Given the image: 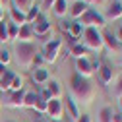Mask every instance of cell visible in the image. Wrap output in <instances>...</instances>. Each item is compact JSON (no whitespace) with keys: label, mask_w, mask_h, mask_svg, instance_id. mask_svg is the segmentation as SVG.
<instances>
[{"label":"cell","mask_w":122,"mask_h":122,"mask_svg":"<svg viewBox=\"0 0 122 122\" xmlns=\"http://www.w3.org/2000/svg\"><path fill=\"white\" fill-rule=\"evenodd\" d=\"M112 109L111 107H103L99 111V122H112Z\"/></svg>","instance_id":"25"},{"label":"cell","mask_w":122,"mask_h":122,"mask_svg":"<svg viewBox=\"0 0 122 122\" xmlns=\"http://www.w3.org/2000/svg\"><path fill=\"white\" fill-rule=\"evenodd\" d=\"M10 21L12 23H16L18 27H21V25H25V12H21L20 8H16V6H10Z\"/></svg>","instance_id":"17"},{"label":"cell","mask_w":122,"mask_h":122,"mask_svg":"<svg viewBox=\"0 0 122 122\" xmlns=\"http://www.w3.org/2000/svg\"><path fill=\"white\" fill-rule=\"evenodd\" d=\"M41 14H43V10H41V4H33L31 8H29L27 10V14H25V23H29V25H31L39 16H41Z\"/></svg>","instance_id":"21"},{"label":"cell","mask_w":122,"mask_h":122,"mask_svg":"<svg viewBox=\"0 0 122 122\" xmlns=\"http://www.w3.org/2000/svg\"><path fill=\"white\" fill-rule=\"evenodd\" d=\"M70 54H72L74 58H87V56H89V49L85 47L83 43H76V45L70 47Z\"/></svg>","instance_id":"20"},{"label":"cell","mask_w":122,"mask_h":122,"mask_svg":"<svg viewBox=\"0 0 122 122\" xmlns=\"http://www.w3.org/2000/svg\"><path fill=\"white\" fill-rule=\"evenodd\" d=\"M114 91H116V95H118V97H122V76H120L118 81H116V89H114Z\"/></svg>","instance_id":"33"},{"label":"cell","mask_w":122,"mask_h":122,"mask_svg":"<svg viewBox=\"0 0 122 122\" xmlns=\"http://www.w3.org/2000/svg\"><path fill=\"white\" fill-rule=\"evenodd\" d=\"M31 39H35L31 25H29V23L21 25V27H20V33H18V41H20V43H31Z\"/></svg>","instance_id":"19"},{"label":"cell","mask_w":122,"mask_h":122,"mask_svg":"<svg viewBox=\"0 0 122 122\" xmlns=\"http://www.w3.org/2000/svg\"><path fill=\"white\" fill-rule=\"evenodd\" d=\"M18 33H20V27H18L16 23H12V21H8V37H10V41H14V39H18Z\"/></svg>","instance_id":"27"},{"label":"cell","mask_w":122,"mask_h":122,"mask_svg":"<svg viewBox=\"0 0 122 122\" xmlns=\"http://www.w3.org/2000/svg\"><path fill=\"white\" fill-rule=\"evenodd\" d=\"M23 97H25V89L10 91V97L4 101V105L6 107H12V109H20V107H23Z\"/></svg>","instance_id":"13"},{"label":"cell","mask_w":122,"mask_h":122,"mask_svg":"<svg viewBox=\"0 0 122 122\" xmlns=\"http://www.w3.org/2000/svg\"><path fill=\"white\" fill-rule=\"evenodd\" d=\"M116 39H118V43L122 45V25L118 27V33H116Z\"/></svg>","instance_id":"38"},{"label":"cell","mask_w":122,"mask_h":122,"mask_svg":"<svg viewBox=\"0 0 122 122\" xmlns=\"http://www.w3.org/2000/svg\"><path fill=\"white\" fill-rule=\"evenodd\" d=\"M14 74L12 70H6V74L2 76V78H0V91H2V93H10L12 91V80H14Z\"/></svg>","instance_id":"18"},{"label":"cell","mask_w":122,"mask_h":122,"mask_svg":"<svg viewBox=\"0 0 122 122\" xmlns=\"http://www.w3.org/2000/svg\"><path fill=\"white\" fill-rule=\"evenodd\" d=\"M52 12H54V16L64 18L68 14V2H66V0H56V2L52 4Z\"/></svg>","instance_id":"22"},{"label":"cell","mask_w":122,"mask_h":122,"mask_svg":"<svg viewBox=\"0 0 122 122\" xmlns=\"http://www.w3.org/2000/svg\"><path fill=\"white\" fill-rule=\"evenodd\" d=\"M6 70H8V68H6V66H4L2 62H0V78H2V76L6 74Z\"/></svg>","instance_id":"39"},{"label":"cell","mask_w":122,"mask_h":122,"mask_svg":"<svg viewBox=\"0 0 122 122\" xmlns=\"http://www.w3.org/2000/svg\"><path fill=\"white\" fill-rule=\"evenodd\" d=\"M120 64H122V58H120Z\"/></svg>","instance_id":"46"},{"label":"cell","mask_w":122,"mask_h":122,"mask_svg":"<svg viewBox=\"0 0 122 122\" xmlns=\"http://www.w3.org/2000/svg\"><path fill=\"white\" fill-rule=\"evenodd\" d=\"M118 105H120V112H122V97L118 99Z\"/></svg>","instance_id":"42"},{"label":"cell","mask_w":122,"mask_h":122,"mask_svg":"<svg viewBox=\"0 0 122 122\" xmlns=\"http://www.w3.org/2000/svg\"><path fill=\"white\" fill-rule=\"evenodd\" d=\"M0 21H4V10H2V6H0Z\"/></svg>","instance_id":"41"},{"label":"cell","mask_w":122,"mask_h":122,"mask_svg":"<svg viewBox=\"0 0 122 122\" xmlns=\"http://www.w3.org/2000/svg\"><path fill=\"white\" fill-rule=\"evenodd\" d=\"M49 80H51V74H49V70H47V68L37 66V68H33V70H31V81H33L35 85H47V83H49Z\"/></svg>","instance_id":"10"},{"label":"cell","mask_w":122,"mask_h":122,"mask_svg":"<svg viewBox=\"0 0 122 122\" xmlns=\"http://www.w3.org/2000/svg\"><path fill=\"white\" fill-rule=\"evenodd\" d=\"M76 74L81 76V78H91L95 72L91 68V60L89 58H76Z\"/></svg>","instance_id":"9"},{"label":"cell","mask_w":122,"mask_h":122,"mask_svg":"<svg viewBox=\"0 0 122 122\" xmlns=\"http://www.w3.org/2000/svg\"><path fill=\"white\" fill-rule=\"evenodd\" d=\"M76 122H91V116L89 114H80V118L76 120Z\"/></svg>","instance_id":"36"},{"label":"cell","mask_w":122,"mask_h":122,"mask_svg":"<svg viewBox=\"0 0 122 122\" xmlns=\"http://www.w3.org/2000/svg\"><path fill=\"white\" fill-rule=\"evenodd\" d=\"M78 21H80L83 27H95V29H101V27L107 25L105 16H103V14H99L95 8H87V12L83 14Z\"/></svg>","instance_id":"5"},{"label":"cell","mask_w":122,"mask_h":122,"mask_svg":"<svg viewBox=\"0 0 122 122\" xmlns=\"http://www.w3.org/2000/svg\"><path fill=\"white\" fill-rule=\"evenodd\" d=\"M112 122H122V112H114L112 114Z\"/></svg>","instance_id":"37"},{"label":"cell","mask_w":122,"mask_h":122,"mask_svg":"<svg viewBox=\"0 0 122 122\" xmlns=\"http://www.w3.org/2000/svg\"><path fill=\"white\" fill-rule=\"evenodd\" d=\"M20 89H23V78L16 74L12 80V91H20Z\"/></svg>","instance_id":"29"},{"label":"cell","mask_w":122,"mask_h":122,"mask_svg":"<svg viewBox=\"0 0 122 122\" xmlns=\"http://www.w3.org/2000/svg\"><path fill=\"white\" fill-rule=\"evenodd\" d=\"M14 52H16V62L18 66H21L23 70H31L33 62H35V56H37V47L33 43H16L14 47Z\"/></svg>","instance_id":"2"},{"label":"cell","mask_w":122,"mask_h":122,"mask_svg":"<svg viewBox=\"0 0 122 122\" xmlns=\"http://www.w3.org/2000/svg\"><path fill=\"white\" fill-rule=\"evenodd\" d=\"M37 101H39V93H35V91H25L23 107H27V109H35V107H37Z\"/></svg>","instance_id":"23"},{"label":"cell","mask_w":122,"mask_h":122,"mask_svg":"<svg viewBox=\"0 0 122 122\" xmlns=\"http://www.w3.org/2000/svg\"><path fill=\"white\" fill-rule=\"evenodd\" d=\"M12 4L16 6V8H20L21 12L27 14V10L31 8V0H12Z\"/></svg>","instance_id":"26"},{"label":"cell","mask_w":122,"mask_h":122,"mask_svg":"<svg viewBox=\"0 0 122 122\" xmlns=\"http://www.w3.org/2000/svg\"><path fill=\"white\" fill-rule=\"evenodd\" d=\"M54 2H56V0H43V2H41V10H51Z\"/></svg>","instance_id":"32"},{"label":"cell","mask_w":122,"mask_h":122,"mask_svg":"<svg viewBox=\"0 0 122 122\" xmlns=\"http://www.w3.org/2000/svg\"><path fill=\"white\" fill-rule=\"evenodd\" d=\"M8 4L12 6V0H0V6H8Z\"/></svg>","instance_id":"40"},{"label":"cell","mask_w":122,"mask_h":122,"mask_svg":"<svg viewBox=\"0 0 122 122\" xmlns=\"http://www.w3.org/2000/svg\"><path fill=\"white\" fill-rule=\"evenodd\" d=\"M6 41H10V37H8V23L0 21V43H6Z\"/></svg>","instance_id":"28"},{"label":"cell","mask_w":122,"mask_h":122,"mask_svg":"<svg viewBox=\"0 0 122 122\" xmlns=\"http://www.w3.org/2000/svg\"><path fill=\"white\" fill-rule=\"evenodd\" d=\"M114 78V70L109 66V64H101V68L97 70V80L101 85H109Z\"/></svg>","instance_id":"14"},{"label":"cell","mask_w":122,"mask_h":122,"mask_svg":"<svg viewBox=\"0 0 122 122\" xmlns=\"http://www.w3.org/2000/svg\"><path fill=\"white\" fill-rule=\"evenodd\" d=\"M47 105H49V101H45L41 95H39V101H37V107H35V109L33 111H37L39 114H45V112H47Z\"/></svg>","instance_id":"30"},{"label":"cell","mask_w":122,"mask_h":122,"mask_svg":"<svg viewBox=\"0 0 122 122\" xmlns=\"http://www.w3.org/2000/svg\"><path fill=\"white\" fill-rule=\"evenodd\" d=\"M101 35H103V45H105L111 52H116V51L120 49V43H118V39H116V35H114L112 31H103Z\"/></svg>","instance_id":"16"},{"label":"cell","mask_w":122,"mask_h":122,"mask_svg":"<svg viewBox=\"0 0 122 122\" xmlns=\"http://www.w3.org/2000/svg\"><path fill=\"white\" fill-rule=\"evenodd\" d=\"M120 2H122V0H120Z\"/></svg>","instance_id":"47"},{"label":"cell","mask_w":122,"mask_h":122,"mask_svg":"<svg viewBox=\"0 0 122 122\" xmlns=\"http://www.w3.org/2000/svg\"><path fill=\"white\" fill-rule=\"evenodd\" d=\"M49 122H62V120H49Z\"/></svg>","instance_id":"43"},{"label":"cell","mask_w":122,"mask_h":122,"mask_svg":"<svg viewBox=\"0 0 122 122\" xmlns=\"http://www.w3.org/2000/svg\"><path fill=\"white\" fill-rule=\"evenodd\" d=\"M66 2H76V0H66Z\"/></svg>","instance_id":"44"},{"label":"cell","mask_w":122,"mask_h":122,"mask_svg":"<svg viewBox=\"0 0 122 122\" xmlns=\"http://www.w3.org/2000/svg\"><path fill=\"white\" fill-rule=\"evenodd\" d=\"M70 91H72V97L76 101H80L83 105H89L95 97V87L87 78H81V76L74 74L70 78Z\"/></svg>","instance_id":"1"},{"label":"cell","mask_w":122,"mask_h":122,"mask_svg":"<svg viewBox=\"0 0 122 122\" xmlns=\"http://www.w3.org/2000/svg\"><path fill=\"white\" fill-rule=\"evenodd\" d=\"M31 29H33V35L39 37V39H45L49 37L52 33V25H51V20L45 16V14H41V16L31 23Z\"/></svg>","instance_id":"6"},{"label":"cell","mask_w":122,"mask_h":122,"mask_svg":"<svg viewBox=\"0 0 122 122\" xmlns=\"http://www.w3.org/2000/svg\"><path fill=\"white\" fill-rule=\"evenodd\" d=\"M87 4H97V6H105L107 4V0H85Z\"/></svg>","instance_id":"35"},{"label":"cell","mask_w":122,"mask_h":122,"mask_svg":"<svg viewBox=\"0 0 122 122\" xmlns=\"http://www.w3.org/2000/svg\"><path fill=\"white\" fill-rule=\"evenodd\" d=\"M10 60H12L10 52H8L6 49H0V62H2L4 66H8V64H10Z\"/></svg>","instance_id":"31"},{"label":"cell","mask_w":122,"mask_h":122,"mask_svg":"<svg viewBox=\"0 0 122 122\" xmlns=\"http://www.w3.org/2000/svg\"><path fill=\"white\" fill-rule=\"evenodd\" d=\"M87 8H89V4L85 2V0H76V2H72V4L68 6V14H70V18L80 20L83 14L87 12Z\"/></svg>","instance_id":"11"},{"label":"cell","mask_w":122,"mask_h":122,"mask_svg":"<svg viewBox=\"0 0 122 122\" xmlns=\"http://www.w3.org/2000/svg\"><path fill=\"white\" fill-rule=\"evenodd\" d=\"M122 18V2L120 0H111L109 4H107V18L105 20H120Z\"/></svg>","instance_id":"12"},{"label":"cell","mask_w":122,"mask_h":122,"mask_svg":"<svg viewBox=\"0 0 122 122\" xmlns=\"http://www.w3.org/2000/svg\"><path fill=\"white\" fill-rule=\"evenodd\" d=\"M70 23H72V21L62 20V21H60V29H62V31H68V29H70Z\"/></svg>","instance_id":"34"},{"label":"cell","mask_w":122,"mask_h":122,"mask_svg":"<svg viewBox=\"0 0 122 122\" xmlns=\"http://www.w3.org/2000/svg\"><path fill=\"white\" fill-rule=\"evenodd\" d=\"M81 39H83V45H85L89 51L101 52V51L105 49V45H103V35H101L99 29H95V27H85Z\"/></svg>","instance_id":"3"},{"label":"cell","mask_w":122,"mask_h":122,"mask_svg":"<svg viewBox=\"0 0 122 122\" xmlns=\"http://www.w3.org/2000/svg\"><path fill=\"white\" fill-rule=\"evenodd\" d=\"M64 103V107H66V112H68V116L70 118H74V120H78L80 118V107H78V101H76L72 95H66V99L62 101Z\"/></svg>","instance_id":"15"},{"label":"cell","mask_w":122,"mask_h":122,"mask_svg":"<svg viewBox=\"0 0 122 122\" xmlns=\"http://www.w3.org/2000/svg\"><path fill=\"white\" fill-rule=\"evenodd\" d=\"M47 89L51 91L52 99H60V97H62V87H60V81H56V80H49Z\"/></svg>","instance_id":"24"},{"label":"cell","mask_w":122,"mask_h":122,"mask_svg":"<svg viewBox=\"0 0 122 122\" xmlns=\"http://www.w3.org/2000/svg\"><path fill=\"white\" fill-rule=\"evenodd\" d=\"M62 45H64V43H62V39H60V37H54V39H51V41L45 43L43 52H41V56H43L45 62L54 64L56 58H58V54H60V51H62Z\"/></svg>","instance_id":"4"},{"label":"cell","mask_w":122,"mask_h":122,"mask_svg":"<svg viewBox=\"0 0 122 122\" xmlns=\"http://www.w3.org/2000/svg\"><path fill=\"white\" fill-rule=\"evenodd\" d=\"M0 107H2V101H0Z\"/></svg>","instance_id":"45"},{"label":"cell","mask_w":122,"mask_h":122,"mask_svg":"<svg viewBox=\"0 0 122 122\" xmlns=\"http://www.w3.org/2000/svg\"><path fill=\"white\" fill-rule=\"evenodd\" d=\"M49 116V120H60L64 114V103L62 99H51L49 105H47V112H45Z\"/></svg>","instance_id":"7"},{"label":"cell","mask_w":122,"mask_h":122,"mask_svg":"<svg viewBox=\"0 0 122 122\" xmlns=\"http://www.w3.org/2000/svg\"><path fill=\"white\" fill-rule=\"evenodd\" d=\"M83 29H85V27H83L78 20L70 23V29L66 31V39H68V43H70V47L76 45V43H80V39H81V35H83Z\"/></svg>","instance_id":"8"}]
</instances>
